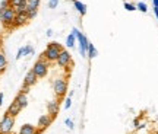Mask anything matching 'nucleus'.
Segmentation results:
<instances>
[{
  "instance_id": "28",
  "label": "nucleus",
  "mask_w": 158,
  "mask_h": 134,
  "mask_svg": "<svg viewBox=\"0 0 158 134\" xmlns=\"http://www.w3.org/2000/svg\"><path fill=\"white\" fill-rule=\"evenodd\" d=\"M133 127H135L136 130H139V127H141V121H139V118H135V121H133Z\"/></svg>"
},
{
  "instance_id": "26",
  "label": "nucleus",
  "mask_w": 158,
  "mask_h": 134,
  "mask_svg": "<svg viewBox=\"0 0 158 134\" xmlns=\"http://www.w3.org/2000/svg\"><path fill=\"white\" fill-rule=\"evenodd\" d=\"M70 105H72V98H70V96H68V98H66V100H64V109H69V108H70Z\"/></svg>"
},
{
  "instance_id": "3",
  "label": "nucleus",
  "mask_w": 158,
  "mask_h": 134,
  "mask_svg": "<svg viewBox=\"0 0 158 134\" xmlns=\"http://www.w3.org/2000/svg\"><path fill=\"white\" fill-rule=\"evenodd\" d=\"M53 90L56 93L57 99L62 100L64 96H66V92H68V80L64 77H57L54 79L53 82Z\"/></svg>"
},
{
  "instance_id": "17",
  "label": "nucleus",
  "mask_w": 158,
  "mask_h": 134,
  "mask_svg": "<svg viewBox=\"0 0 158 134\" xmlns=\"http://www.w3.org/2000/svg\"><path fill=\"white\" fill-rule=\"evenodd\" d=\"M75 44H76V38H75L73 34H69L68 37H66V47L68 48H73Z\"/></svg>"
},
{
  "instance_id": "12",
  "label": "nucleus",
  "mask_w": 158,
  "mask_h": 134,
  "mask_svg": "<svg viewBox=\"0 0 158 134\" xmlns=\"http://www.w3.org/2000/svg\"><path fill=\"white\" fill-rule=\"evenodd\" d=\"M38 82V77L35 76V73L32 72V69L29 70L28 73H27V76H25V79H23V85L22 86H27V88H31V86H34L35 83Z\"/></svg>"
},
{
  "instance_id": "6",
  "label": "nucleus",
  "mask_w": 158,
  "mask_h": 134,
  "mask_svg": "<svg viewBox=\"0 0 158 134\" xmlns=\"http://www.w3.org/2000/svg\"><path fill=\"white\" fill-rule=\"evenodd\" d=\"M13 125H15V118L5 112L3 118L0 120V134H10Z\"/></svg>"
},
{
  "instance_id": "7",
  "label": "nucleus",
  "mask_w": 158,
  "mask_h": 134,
  "mask_svg": "<svg viewBox=\"0 0 158 134\" xmlns=\"http://www.w3.org/2000/svg\"><path fill=\"white\" fill-rule=\"evenodd\" d=\"M57 66L62 67V69H66V67H72L73 66V60H72V56H70V53L66 50H62L60 51V54L57 57Z\"/></svg>"
},
{
  "instance_id": "31",
  "label": "nucleus",
  "mask_w": 158,
  "mask_h": 134,
  "mask_svg": "<svg viewBox=\"0 0 158 134\" xmlns=\"http://www.w3.org/2000/svg\"><path fill=\"white\" fill-rule=\"evenodd\" d=\"M53 35V31L51 29H47V37H51Z\"/></svg>"
},
{
  "instance_id": "1",
  "label": "nucleus",
  "mask_w": 158,
  "mask_h": 134,
  "mask_svg": "<svg viewBox=\"0 0 158 134\" xmlns=\"http://www.w3.org/2000/svg\"><path fill=\"white\" fill-rule=\"evenodd\" d=\"M64 50L63 48L62 44H59V42H50V44H47V48L44 50V53L41 54V57L44 58V60H47L48 63H53L57 60V57H59V54H60V51Z\"/></svg>"
},
{
  "instance_id": "33",
  "label": "nucleus",
  "mask_w": 158,
  "mask_h": 134,
  "mask_svg": "<svg viewBox=\"0 0 158 134\" xmlns=\"http://www.w3.org/2000/svg\"><path fill=\"white\" fill-rule=\"evenodd\" d=\"M152 3H154V7H158V0H152Z\"/></svg>"
},
{
  "instance_id": "13",
  "label": "nucleus",
  "mask_w": 158,
  "mask_h": 134,
  "mask_svg": "<svg viewBox=\"0 0 158 134\" xmlns=\"http://www.w3.org/2000/svg\"><path fill=\"white\" fill-rule=\"evenodd\" d=\"M15 102H16L18 105L21 106V108H27L28 106V93H25V92H18V95L15 96Z\"/></svg>"
},
{
  "instance_id": "5",
  "label": "nucleus",
  "mask_w": 158,
  "mask_h": 134,
  "mask_svg": "<svg viewBox=\"0 0 158 134\" xmlns=\"http://www.w3.org/2000/svg\"><path fill=\"white\" fill-rule=\"evenodd\" d=\"M72 34L75 35V38L78 41V45H79V53L82 57H86V50H88V41L89 39L85 37L84 34L81 32L78 28H73L72 29Z\"/></svg>"
},
{
  "instance_id": "20",
  "label": "nucleus",
  "mask_w": 158,
  "mask_h": 134,
  "mask_svg": "<svg viewBox=\"0 0 158 134\" xmlns=\"http://www.w3.org/2000/svg\"><path fill=\"white\" fill-rule=\"evenodd\" d=\"M22 53H23V57L28 56V54H34V48L31 47V44H27L25 47H22Z\"/></svg>"
},
{
  "instance_id": "18",
  "label": "nucleus",
  "mask_w": 158,
  "mask_h": 134,
  "mask_svg": "<svg viewBox=\"0 0 158 134\" xmlns=\"http://www.w3.org/2000/svg\"><path fill=\"white\" fill-rule=\"evenodd\" d=\"M6 66H7V60H6V56L3 51H0V73H3L6 70Z\"/></svg>"
},
{
  "instance_id": "30",
  "label": "nucleus",
  "mask_w": 158,
  "mask_h": 134,
  "mask_svg": "<svg viewBox=\"0 0 158 134\" xmlns=\"http://www.w3.org/2000/svg\"><path fill=\"white\" fill-rule=\"evenodd\" d=\"M3 99H5V95H3V92H0V106L3 105Z\"/></svg>"
},
{
  "instance_id": "8",
  "label": "nucleus",
  "mask_w": 158,
  "mask_h": 134,
  "mask_svg": "<svg viewBox=\"0 0 158 134\" xmlns=\"http://www.w3.org/2000/svg\"><path fill=\"white\" fill-rule=\"evenodd\" d=\"M53 120H54V118L50 117L48 114H43V115H41V117L38 118V124H37V128L41 130V131L47 130V128H48V127L51 125Z\"/></svg>"
},
{
  "instance_id": "24",
  "label": "nucleus",
  "mask_w": 158,
  "mask_h": 134,
  "mask_svg": "<svg viewBox=\"0 0 158 134\" xmlns=\"http://www.w3.org/2000/svg\"><path fill=\"white\" fill-rule=\"evenodd\" d=\"M124 9H126L127 12H133V10H136V6L132 5V3H127V2H124Z\"/></svg>"
},
{
  "instance_id": "11",
  "label": "nucleus",
  "mask_w": 158,
  "mask_h": 134,
  "mask_svg": "<svg viewBox=\"0 0 158 134\" xmlns=\"http://www.w3.org/2000/svg\"><path fill=\"white\" fill-rule=\"evenodd\" d=\"M28 15L27 12H22V13H16V18H15V22H13V28H19V26H23L28 23Z\"/></svg>"
},
{
  "instance_id": "21",
  "label": "nucleus",
  "mask_w": 158,
  "mask_h": 134,
  "mask_svg": "<svg viewBox=\"0 0 158 134\" xmlns=\"http://www.w3.org/2000/svg\"><path fill=\"white\" fill-rule=\"evenodd\" d=\"M136 9H138V10H141L142 13H147V12H148V6H147V3H145V2H139V3L136 5Z\"/></svg>"
},
{
  "instance_id": "2",
  "label": "nucleus",
  "mask_w": 158,
  "mask_h": 134,
  "mask_svg": "<svg viewBox=\"0 0 158 134\" xmlns=\"http://www.w3.org/2000/svg\"><path fill=\"white\" fill-rule=\"evenodd\" d=\"M15 18H16V12L13 7H10V6H7L5 9L0 7V21H2L5 28H13Z\"/></svg>"
},
{
  "instance_id": "29",
  "label": "nucleus",
  "mask_w": 158,
  "mask_h": 134,
  "mask_svg": "<svg viewBox=\"0 0 158 134\" xmlns=\"http://www.w3.org/2000/svg\"><path fill=\"white\" fill-rule=\"evenodd\" d=\"M7 6H9V2H7V0H3V2L0 3V7H2V9H5V7H7Z\"/></svg>"
},
{
  "instance_id": "15",
  "label": "nucleus",
  "mask_w": 158,
  "mask_h": 134,
  "mask_svg": "<svg viewBox=\"0 0 158 134\" xmlns=\"http://www.w3.org/2000/svg\"><path fill=\"white\" fill-rule=\"evenodd\" d=\"M72 2H73L76 10L79 12V15H81V16H85V15H86V12H88L86 5H85V3H82V2H79V0H72Z\"/></svg>"
},
{
  "instance_id": "34",
  "label": "nucleus",
  "mask_w": 158,
  "mask_h": 134,
  "mask_svg": "<svg viewBox=\"0 0 158 134\" xmlns=\"http://www.w3.org/2000/svg\"><path fill=\"white\" fill-rule=\"evenodd\" d=\"M22 2H23V3H27V2H28V0H22Z\"/></svg>"
},
{
  "instance_id": "16",
  "label": "nucleus",
  "mask_w": 158,
  "mask_h": 134,
  "mask_svg": "<svg viewBox=\"0 0 158 134\" xmlns=\"http://www.w3.org/2000/svg\"><path fill=\"white\" fill-rule=\"evenodd\" d=\"M97 56H98V51H97L95 45L92 44L91 41H88V50H86V57H89L91 60H92V58H95Z\"/></svg>"
},
{
  "instance_id": "19",
  "label": "nucleus",
  "mask_w": 158,
  "mask_h": 134,
  "mask_svg": "<svg viewBox=\"0 0 158 134\" xmlns=\"http://www.w3.org/2000/svg\"><path fill=\"white\" fill-rule=\"evenodd\" d=\"M41 0H28L27 2V9H37L38 10Z\"/></svg>"
},
{
  "instance_id": "25",
  "label": "nucleus",
  "mask_w": 158,
  "mask_h": 134,
  "mask_svg": "<svg viewBox=\"0 0 158 134\" xmlns=\"http://www.w3.org/2000/svg\"><path fill=\"white\" fill-rule=\"evenodd\" d=\"M59 6V0H48V7L50 9H56Z\"/></svg>"
},
{
  "instance_id": "9",
  "label": "nucleus",
  "mask_w": 158,
  "mask_h": 134,
  "mask_svg": "<svg viewBox=\"0 0 158 134\" xmlns=\"http://www.w3.org/2000/svg\"><path fill=\"white\" fill-rule=\"evenodd\" d=\"M59 109H60V100L59 99H54V100L47 102V112H48V115H50V117L56 118L57 114H59Z\"/></svg>"
},
{
  "instance_id": "22",
  "label": "nucleus",
  "mask_w": 158,
  "mask_h": 134,
  "mask_svg": "<svg viewBox=\"0 0 158 134\" xmlns=\"http://www.w3.org/2000/svg\"><path fill=\"white\" fill-rule=\"evenodd\" d=\"M27 15H28V19L31 21V19H34L35 16H37V13H38V10L37 9H27Z\"/></svg>"
},
{
  "instance_id": "4",
  "label": "nucleus",
  "mask_w": 158,
  "mask_h": 134,
  "mask_svg": "<svg viewBox=\"0 0 158 134\" xmlns=\"http://www.w3.org/2000/svg\"><path fill=\"white\" fill-rule=\"evenodd\" d=\"M48 67H50V63L44 60L43 57H40L38 60L35 61L34 67H32V72L35 73V76L38 79H43L47 76V73H48Z\"/></svg>"
},
{
  "instance_id": "23",
  "label": "nucleus",
  "mask_w": 158,
  "mask_h": 134,
  "mask_svg": "<svg viewBox=\"0 0 158 134\" xmlns=\"http://www.w3.org/2000/svg\"><path fill=\"white\" fill-rule=\"evenodd\" d=\"M7 2H9V6H10V7H13V9H15L16 6H19V5H22V3H23L22 0H7Z\"/></svg>"
},
{
  "instance_id": "32",
  "label": "nucleus",
  "mask_w": 158,
  "mask_h": 134,
  "mask_svg": "<svg viewBox=\"0 0 158 134\" xmlns=\"http://www.w3.org/2000/svg\"><path fill=\"white\" fill-rule=\"evenodd\" d=\"M154 13H155V16H157V19H158V7H154Z\"/></svg>"
},
{
  "instance_id": "14",
  "label": "nucleus",
  "mask_w": 158,
  "mask_h": 134,
  "mask_svg": "<svg viewBox=\"0 0 158 134\" xmlns=\"http://www.w3.org/2000/svg\"><path fill=\"white\" fill-rule=\"evenodd\" d=\"M21 111H22V108H21V106H19L16 102L13 100L10 105H9V108H7L6 114H9V115H10V117H13V118H16L18 115H19V112H21Z\"/></svg>"
},
{
  "instance_id": "27",
  "label": "nucleus",
  "mask_w": 158,
  "mask_h": 134,
  "mask_svg": "<svg viewBox=\"0 0 158 134\" xmlns=\"http://www.w3.org/2000/svg\"><path fill=\"white\" fill-rule=\"evenodd\" d=\"M64 124H66V125H68V128L69 130H73V121H72V120H69V118H66V120H64Z\"/></svg>"
},
{
  "instance_id": "10",
  "label": "nucleus",
  "mask_w": 158,
  "mask_h": 134,
  "mask_svg": "<svg viewBox=\"0 0 158 134\" xmlns=\"http://www.w3.org/2000/svg\"><path fill=\"white\" fill-rule=\"evenodd\" d=\"M43 131L37 128V125H32V124H23L22 127L19 128V133L18 134H41Z\"/></svg>"
}]
</instances>
